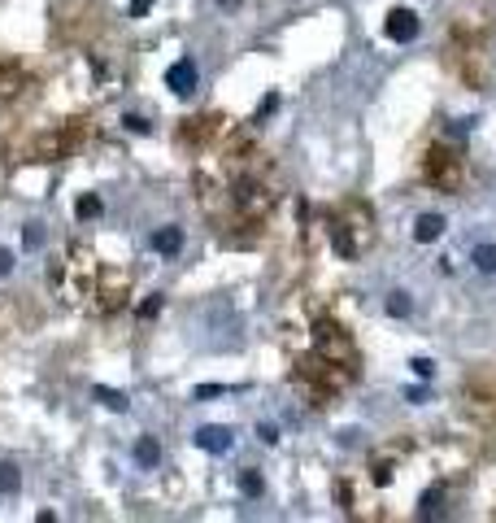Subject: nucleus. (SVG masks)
Instances as JSON below:
<instances>
[{"label": "nucleus", "mask_w": 496, "mask_h": 523, "mask_svg": "<svg viewBox=\"0 0 496 523\" xmlns=\"http://www.w3.org/2000/svg\"><path fill=\"white\" fill-rule=\"evenodd\" d=\"M152 9V0H131V18H144Z\"/></svg>", "instance_id": "6ab92c4d"}, {"label": "nucleus", "mask_w": 496, "mask_h": 523, "mask_svg": "<svg viewBox=\"0 0 496 523\" xmlns=\"http://www.w3.org/2000/svg\"><path fill=\"white\" fill-rule=\"evenodd\" d=\"M166 88H170L174 96H188V92L196 88V61H192V57L174 61V66L166 70Z\"/></svg>", "instance_id": "f03ea898"}, {"label": "nucleus", "mask_w": 496, "mask_h": 523, "mask_svg": "<svg viewBox=\"0 0 496 523\" xmlns=\"http://www.w3.org/2000/svg\"><path fill=\"white\" fill-rule=\"evenodd\" d=\"M100 214V196H78V218H96Z\"/></svg>", "instance_id": "ddd939ff"}, {"label": "nucleus", "mask_w": 496, "mask_h": 523, "mask_svg": "<svg viewBox=\"0 0 496 523\" xmlns=\"http://www.w3.org/2000/svg\"><path fill=\"white\" fill-rule=\"evenodd\" d=\"M152 248H157V253H179V248H183V227H162L152 236Z\"/></svg>", "instance_id": "423d86ee"}, {"label": "nucleus", "mask_w": 496, "mask_h": 523, "mask_svg": "<svg viewBox=\"0 0 496 523\" xmlns=\"http://www.w3.org/2000/svg\"><path fill=\"white\" fill-rule=\"evenodd\" d=\"M257 436H261V440H266V445H274V440H279V432L270 428V423H261V428H257Z\"/></svg>", "instance_id": "aec40b11"}, {"label": "nucleus", "mask_w": 496, "mask_h": 523, "mask_svg": "<svg viewBox=\"0 0 496 523\" xmlns=\"http://www.w3.org/2000/svg\"><path fill=\"white\" fill-rule=\"evenodd\" d=\"M22 244H26V248H44V227H40V222H26Z\"/></svg>", "instance_id": "f8f14e48"}, {"label": "nucleus", "mask_w": 496, "mask_h": 523, "mask_svg": "<svg viewBox=\"0 0 496 523\" xmlns=\"http://www.w3.org/2000/svg\"><path fill=\"white\" fill-rule=\"evenodd\" d=\"M409 310H413L409 292H387V314H392V318H405Z\"/></svg>", "instance_id": "9d476101"}, {"label": "nucleus", "mask_w": 496, "mask_h": 523, "mask_svg": "<svg viewBox=\"0 0 496 523\" xmlns=\"http://www.w3.org/2000/svg\"><path fill=\"white\" fill-rule=\"evenodd\" d=\"M413 35H418V13H413V9H392V13H387V40L409 44Z\"/></svg>", "instance_id": "7ed1b4c3"}, {"label": "nucleus", "mask_w": 496, "mask_h": 523, "mask_svg": "<svg viewBox=\"0 0 496 523\" xmlns=\"http://www.w3.org/2000/svg\"><path fill=\"white\" fill-rule=\"evenodd\" d=\"M409 366H413V375H418V380H431V371H435V366L427 362V358H413Z\"/></svg>", "instance_id": "4468645a"}, {"label": "nucleus", "mask_w": 496, "mask_h": 523, "mask_svg": "<svg viewBox=\"0 0 496 523\" xmlns=\"http://www.w3.org/2000/svg\"><path fill=\"white\" fill-rule=\"evenodd\" d=\"M192 445H196V450H205V454H226L231 445H235V432L222 428V423H205V428L192 432Z\"/></svg>", "instance_id": "f257e3e1"}, {"label": "nucleus", "mask_w": 496, "mask_h": 523, "mask_svg": "<svg viewBox=\"0 0 496 523\" xmlns=\"http://www.w3.org/2000/svg\"><path fill=\"white\" fill-rule=\"evenodd\" d=\"M22 488V476L13 462H0V493H18Z\"/></svg>", "instance_id": "9b49d317"}, {"label": "nucleus", "mask_w": 496, "mask_h": 523, "mask_svg": "<svg viewBox=\"0 0 496 523\" xmlns=\"http://www.w3.org/2000/svg\"><path fill=\"white\" fill-rule=\"evenodd\" d=\"M9 270H13V253H9V248H0V279H5Z\"/></svg>", "instance_id": "f3484780"}, {"label": "nucleus", "mask_w": 496, "mask_h": 523, "mask_svg": "<svg viewBox=\"0 0 496 523\" xmlns=\"http://www.w3.org/2000/svg\"><path fill=\"white\" fill-rule=\"evenodd\" d=\"M470 258H475L479 270H488V275H492V270H496V244H475V248H470Z\"/></svg>", "instance_id": "6e6552de"}, {"label": "nucleus", "mask_w": 496, "mask_h": 523, "mask_svg": "<svg viewBox=\"0 0 496 523\" xmlns=\"http://www.w3.org/2000/svg\"><path fill=\"white\" fill-rule=\"evenodd\" d=\"M218 392H226V384H200L192 397H196V402H200V397H218Z\"/></svg>", "instance_id": "2eb2a0df"}, {"label": "nucleus", "mask_w": 496, "mask_h": 523, "mask_svg": "<svg viewBox=\"0 0 496 523\" xmlns=\"http://www.w3.org/2000/svg\"><path fill=\"white\" fill-rule=\"evenodd\" d=\"M135 462H140L144 471H152L157 462H162V445H157V436H140V440H135Z\"/></svg>", "instance_id": "39448f33"}, {"label": "nucleus", "mask_w": 496, "mask_h": 523, "mask_svg": "<svg viewBox=\"0 0 496 523\" xmlns=\"http://www.w3.org/2000/svg\"><path fill=\"white\" fill-rule=\"evenodd\" d=\"M240 493H244V497H261V493H266V484H261V476H257L253 467L240 471Z\"/></svg>", "instance_id": "1a4fd4ad"}, {"label": "nucleus", "mask_w": 496, "mask_h": 523, "mask_svg": "<svg viewBox=\"0 0 496 523\" xmlns=\"http://www.w3.org/2000/svg\"><path fill=\"white\" fill-rule=\"evenodd\" d=\"M92 397H96L100 406L118 410V414H122V410H131V402H126V397H122V392H114V388H104V384H92Z\"/></svg>", "instance_id": "0eeeda50"}, {"label": "nucleus", "mask_w": 496, "mask_h": 523, "mask_svg": "<svg viewBox=\"0 0 496 523\" xmlns=\"http://www.w3.org/2000/svg\"><path fill=\"white\" fill-rule=\"evenodd\" d=\"M157 310H162V296H148V301L140 306V318H152Z\"/></svg>", "instance_id": "dca6fc26"}, {"label": "nucleus", "mask_w": 496, "mask_h": 523, "mask_svg": "<svg viewBox=\"0 0 496 523\" xmlns=\"http://www.w3.org/2000/svg\"><path fill=\"white\" fill-rule=\"evenodd\" d=\"M126 127H131V131H135V136H144V131H148V122H144L140 114H131V118H126Z\"/></svg>", "instance_id": "a211bd4d"}, {"label": "nucleus", "mask_w": 496, "mask_h": 523, "mask_svg": "<svg viewBox=\"0 0 496 523\" xmlns=\"http://www.w3.org/2000/svg\"><path fill=\"white\" fill-rule=\"evenodd\" d=\"M440 236H444V218L440 214H423V218L413 222V240L418 244H435Z\"/></svg>", "instance_id": "20e7f679"}]
</instances>
